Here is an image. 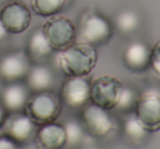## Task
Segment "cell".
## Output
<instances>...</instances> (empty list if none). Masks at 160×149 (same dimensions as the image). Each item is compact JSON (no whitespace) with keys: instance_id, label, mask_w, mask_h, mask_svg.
<instances>
[{"instance_id":"cell-1","label":"cell","mask_w":160,"mask_h":149,"mask_svg":"<svg viewBox=\"0 0 160 149\" xmlns=\"http://www.w3.org/2000/svg\"><path fill=\"white\" fill-rule=\"evenodd\" d=\"M96 48L88 43L74 42L61 50L56 57L58 69L67 77L88 76L97 63Z\"/></svg>"},{"instance_id":"cell-2","label":"cell","mask_w":160,"mask_h":149,"mask_svg":"<svg viewBox=\"0 0 160 149\" xmlns=\"http://www.w3.org/2000/svg\"><path fill=\"white\" fill-rule=\"evenodd\" d=\"M25 113L36 126L53 123L60 117L62 111V100L52 90L32 92L27 100Z\"/></svg>"},{"instance_id":"cell-3","label":"cell","mask_w":160,"mask_h":149,"mask_svg":"<svg viewBox=\"0 0 160 149\" xmlns=\"http://www.w3.org/2000/svg\"><path fill=\"white\" fill-rule=\"evenodd\" d=\"M112 36V26L104 15L95 11L82 14L76 28V42L91 44L93 47L107 43Z\"/></svg>"},{"instance_id":"cell-4","label":"cell","mask_w":160,"mask_h":149,"mask_svg":"<svg viewBox=\"0 0 160 149\" xmlns=\"http://www.w3.org/2000/svg\"><path fill=\"white\" fill-rule=\"evenodd\" d=\"M42 31L53 50L61 51L76 42V27L70 19L53 15L42 26Z\"/></svg>"},{"instance_id":"cell-5","label":"cell","mask_w":160,"mask_h":149,"mask_svg":"<svg viewBox=\"0 0 160 149\" xmlns=\"http://www.w3.org/2000/svg\"><path fill=\"white\" fill-rule=\"evenodd\" d=\"M134 113L148 133L160 131V90L151 88L144 91L138 97Z\"/></svg>"},{"instance_id":"cell-6","label":"cell","mask_w":160,"mask_h":149,"mask_svg":"<svg viewBox=\"0 0 160 149\" xmlns=\"http://www.w3.org/2000/svg\"><path fill=\"white\" fill-rule=\"evenodd\" d=\"M123 90V84L118 78L104 74L93 80L90 86V101L102 108L110 111L115 108Z\"/></svg>"},{"instance_id":"cell-7","label":"cell","mask_w":160,"mask_h":149,"mask_svg":"<svg viewBox=\"0 0 160 149\" xmlns=\"http://www.w3.org/2000/svg\"><path fill=\"white\" fill-rule=\"evenodd\" d=\"M33 62L26 50H14L0 56V80L5 84L26 78Z\"/></svg>"},{"instance_id":"cell-8","label":"cell","mask_w":160,"mask_h":149,"mask_svg":"<svg viewBox=\"0 0 160 149\" xmlns=\"http://www.w3.org/2000/svg\"><path fill=\"white\" fill-rule=\"evenodd\" d=\"M91 82L87 76H71L63 82L60 98L66 106L78 110L88 105L90 101Z\"/></svg>"},{"instance_id":"cell-9","label":"cell","mask_w":160,"mask_h":149,"mask_svg":"<svg viewBox=\"0 0 160 149\" xmlns=\"http://www.w3.org/2000/svg\"><path fill=\"white\" fill-rule=\"evenodd\" d=\"M81 120V123L87 134L92 137H105L115 127L113 119L108 110L95 105L92 103L84 106Z\"/></svg>"},{"instance_id":"cell-10","label":"cell","mask_w":160,"mask_h":149,"mask_svg":"<svg viewBox=\"0 0 160 149\" xmlns=\"http://www.w3.org/2000/svg\"><path fill=\"white\" fill-rule=\"evenodd\" d=\"M0 21L9 34H20L29 27L32 14L26 5L11 1L0 9Z\"/></svg>"},{"instance_id":"cell-11","label":"cell","mask_w":160,"mask_h":149,"mask_svg":"<svg viewBox=\"0 0 160 149\" xmlns=\"http://www.w3.org/2000/svg\"><path fill=\"white\" fill-rule=\"evenodd\" d=\"M4 127L6 135L22 146L34 140L38 126L32 121V119L26 113L19 112L8 114L4 123Z\"/></svg>"},{"instance_id":"cell-12","label":"cell","mask_w":160,"mask_h":149,"mask_svg":"<svg viewBox=\"0 0 160 149\" xmlns=\"http://www.w3.org/2000/svg\"><path fill=\"white\" fill-rule=\"evenodd\" d=\"M34 142L38 149H63L67 146L64 126L55 121L39 126Z\"/></svg>"},{"instance_id":"cell-13","label":"cell","mask_w":160,"mask_h":149,"mask_svg":"<svg viewBox=\"0 0 160 149\" xmlns=\"http://www.w3.org/2000/svg\"><path fill=\"white\" fill-rule=\"evenodd\" d=\"M31 96V90L21 82L6 84L1 93V104L8 114L23 112L27 100Z\"/></svg>"},{"instance_id":"cell-14","label":"cell","mask_w":160,"mask_h":149,"mask_svg":"<svg viewBox=\"0 0 160 149\" xmlns=\"http://www.w3.org/2000/svg\"><path fill=\"white\" fill-rule=\"evenodd\" d=\"M151 48L142 41H133L125 48L123 53V62L129 70L133 72H142L150 66Z\"/></svg>"},{"instance_id":"cell-15","label":"cell","mask_w":160,"mask_h":149,"mask_svg":"<svg viewBox=\"0 0 160 149\" xmlns=\"http://www.w3.org/2000/svg\"><path fill=\"white\" fill-rule=\"evenodd\" d=\"M25 80L31 92H40L52 90L55 84V74L49 66L43 63H36L31 66Z\"/></svg>"},{"instance_id":"cell-16","label":"cell","mask_w":160,"mask_h":149,"mask_svg":"<svg viewBox=\"0 0 160 149\" xmlns=\"http://www.w3.org/2000/svg\"><path fill=\"white\" fill-rule=\"evenodd\" d=\"M53 51V48L50 47L48 40L42 31V27L36 28L31 34L27 43L26 53L28 54L31 61L35 63H42L46 58H48L52 55Z\"/></svg>"},{"instance_id":"cell-17","label":"cell","mask_w":160,"mask_h":149,"mask_svg":"<svg viewBox=\"0 0 160 149\" xmlns=\"http://www.w3.org/2000/svg\"><path fill=\"white\" fill-rule=\"evenodd\" d=\"M148 134L150 133L145 129V127L136 117L134 111L125 113L124 120H123V135L130 145L136 146V147L142 145L147 139Z\"/></svg>"},{"instance_id":"cell-18","label":"cell","mask_w":160,"mask_h":149,"mask_svg":"<svg viewBox=\"0 0 160 149\" xmlns=\"http://www.w3.org/2000/svg\"><path fill=\"white\" fill-rule=\"evenodd\" d=\"M33 12L40 17H53L60 13L67 0H28Z\"/></svg>"},{"instance_id":"cell-19","label":"cell","mask_w":160,"mask_h":149,"mask_svg":"<svg viewBox=\"0 0 160 149\" xmlns=\"http://www.w3.org/2000/svg\"><path fill=\"white\" fill-rule=\"evenodd\" d=\"M115 23L117 29L122 34H131L134 31H137L139 25H140V19L134 11L131 9H124L120 13L117 14L115 19Z\"/></svg>"},{"instance_id":"cell-20","label":"cell","mask_w":160,"mask_h":149,"mask_svg":"<svg viewBox=\"0 0 160 149\" xmlns=\"http://www.w3.org/2000/svg\"><path fill=\"white\" fill-rule=\"evenodd\" d=\"M63 126H64V131H66L68 147H77V146L82 145L85 135V131L82 123L75 119H69L63 123Z\"/></svg>"},{"instance_id":"cell-21","label":"cell","mask_w":160,"mask_h":149,"mask_svg":"<svg viewBox=\"0 0 160 149\" xmlns=\"http://www.w3.org/2000/svg\"><path fill=\"white\" fill-rule=\"evenodd\" d=\"M138 97L139 96L134 89H132L131 86H123L119 99L117 101L113 110H117L119 112H123V113L132 112V111H134Z\"/></svg>"},{"instance_id":"cell-22","label":"cell","mask_w":160,"mask_h":149,"mask_svg":"<svg viewBox=\"0 0 160 149\" xmlns=\"http://www.w3.org/2000/svg\"><path fill=\"white\" fill-rule=\"evenodd\" d=\"M150 66L156 74L160 76V41H158L153 48H151V61Z\"/></svg>"},{"instance_id":"cell-23","label":"cell","mask_w":160,"mask_h":149,"mask_svg":"<svg viewBox=\"0 0 160 149\" xmlns=\"http://www.w3.org/2000/svg\"><path fill=\"white\" fill-rule=\"evenodd\" d=\"M0 149H22L21 145H19L18 142H15L13 139H11L9 136L5 135L0 136Z\"/></svg>"},{"instance_id":"cell-24","label":"cell","mask_w":160,"mask_h":149,"mask_svg":"<svg viewBox=\"0 0 160 149\" xmlns=\"http://www.w3.org/2000/svg\"><path fill=\"white\" fill-rule=\"evenodd\" d=\"M7 117H8V112L6 111V108H5L4 105H2L1 101H0V127L4 126V123H5V121H6Z\"/></svg>"},{"instance_id":"cell-25","label":"cell","mask_w":160,"mask_h":149,"mask_svg":"<svg viewBox=\"0 0 160 149\" xmlns=\"http://www.w3.org/2000/svg\"><path fill=\"white\" fill-rule=\"evenodd\" d=\"M8 31H6V28L4 27V25H2V22L0 21V43L1 42H4L5 40L8 37Z\"/></svg>"},{"instance_id":"cell-26","label":"cell","mask_w":160,"mask_h":149,"mask_svg":"<svg viewBox=\"0 0 160 149\" xmlns=\"http://www.w3.org/2000/svg\"><path fill=\"white\" fill-rule=\"evenodd\" d=\"M82 149H99V148H97L96 146H93V145H87V146H84Z\"/></svg>"},{"instance_id":"cell-27","label":"cell","mask_w":160,"mask_h":149,"mask_svg":"<svg viewBox=\"0 0 160 149\" xmlns=\"http://www.w3.org/2000/svg\"><path fill=\"white\" fill-rule=\"evenodd\" d=\"M0 1H5V0H0Z\"/></svg>"}]
</instances>
